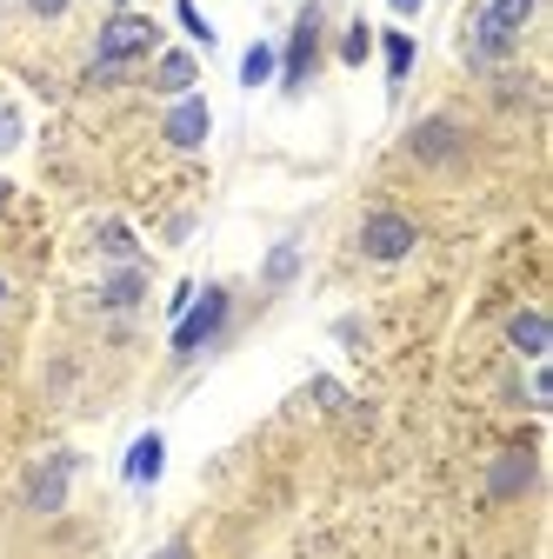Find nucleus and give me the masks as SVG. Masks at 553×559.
I'll use <instances>...</instances> for the list:
<instances>
[{"label": "nucleus", "mask_w": 553, "mask_h": 559, "mask_svg": "<svg viewBox=\"0 0 553 559\" xmlns=\"http://www.w3.org/2000/svg\"><path fill=\"white\" fill-rule=\"evenodd\" d=\"M94 47H101V53H94L101 67H114V74H127V67H133V60H148V53L161 47V27H154L148 14H133V8H114Z\"/></svg>", "instance_id": "1"}, {"label": "nucleus", "mask_w": 553, "mask_h": 559, "mask_svg": "<svg viewBox=\"0 0 553 559\" xmlns=\"http://www.w3.org/2000/svg\"><path fill=\"white\" fill-rule=\"evenodd\" d=\"M227 313H234V294H227V287H200V294L187 300V313L174 320V354H180V360L200 354V346L227 326Z\"/></svg>", "instance_id": "2"}, {"label": "nucleus", "mask_w": 553, "mask_h": 559, "mask_svg": "<svg viewBox=\"0 0 553 559\" xmlns=\"http://www.w3.org/2000/svg\"><path fill=\"white\" fill-rule=\"evenodd\" d=\"M314 67H320V0H307L301 8V21H294V34H287V47H281V87L287 94H301L307 81H314Z\"/></svg>", "instance_id": "3"}, {"label": "nucleus", "mask_w": 553, "mask_h": 559, "mask_svg": "<svg viewBox=\"0 0 553 559\" xmlns=\"http://www.w3.org/2000/svg\"><path fill=\"white\" fill-rule=\"evenodd\" d=\"M413 240H421V234H413V221H407V214H393V206H374L367 227H361V253H367L374 266L407 260V253H413Z\"/></svg>", "instance_id": "4"}, {"label": "nucleus", "mask_w": 553, "mask_h": 559, "mask_svg": "<svg viewBox=\"0 0 553 559\" xmlns=\"http://www.w3.org/2000/svg\"><path fill=\"white\" fill-rule=\"evenodd\" d=\"M74 473H81L74 453H47V460L34 466V479H27V513H60L67 479H74Z\"/></svg>", "instance_id": "5"}, {"label": "nucleus", "mask_w": 553, "mask_h": 559, "mask_svg": "<svg viewBox=\"0 0 553 559\" xmlns=\"http://www.w3.org/2000/svg\"><path fill=\"white\" fill-rule=\"evenodd\" d=\"M460 120H447V114H434V120H421V127H413L407 133V154L413 160H427V167H440V160H454L460 154Z\"/></svg>", "instance_id": "6"}, {"label": "nucleus", "mask_w": 553, "mask_h": 559, "mask_svg": "<svg viewBox=\"0 0 553 559\" xmlns=\"http://www.w3.org/2000/svg\"><path fill=\"white\" fill-rule=\"evenodd\" d=\"M167 147H180V154H193V147H207V100L200 94H180L174 107H167Z\"/></svg>", "instance_id": "7"}, {"label": "nucleus", "mask_w": 553, "mask_h": 559, "mask_svg": "<svg viewBox=\"0 0 553 559\" xmlns=\"http://www.w3.org/2000/svg\"><path fill=\"white\" fill-rule=\"evenodd\" d=\"M514 53V34L501 27V21H487V14H473V27H467V60L473 67H501Z\"/></svg>", "instance_id": "8"}, {"label": "nucleus", "mask_w": 553, "mask_h": 559, "mask_svg": "<svg viewBox=\"0 0 553 559\" xmlns=\"http://www.w3.org/2000/svg\"><path fill=\"white\" fill-rule=\"evenodd\" d=\"M161 466H167V440H161V433H141V440L127 447V460H120L127 486H154V479H161Z\"/></svg>", "instance_id": "9"}, {"label": "nucleus", "mask_w": 553, "mask_h": 559, "mask_svg": "<svg viewBox=\"0 0 553 559\" xmlns=\"http://www.w3.org/2000/svg\"><path fill=\"white\" fill-rule=\"evenodd\" d=\"M193 74H200V60H193L187 47H167V53H161V67H154V87L180 100V94H193Z\"/></svg>", "instance_id": "10"}, {"label": "nucleus", "mask_w": 553, "mask_h": 559, "mask_svg": "<svg viewBox=\"0 0 553 559\" xmlns=\"http://www.w3.org/2000/svg\"><path fill=\"white\" fill-rule=\"evenodd\" d=\"M507 340H514V354L540 360L546 346H553V326H546V313H514V320H507Z\"/></svg>", "instance_id": "11"}, {"label": "nucleus", "mask_w": 553, "mask_h": 559, "mask_svg": "<svg viewBox=\"0 0 553 559\" xmlns=\"http://www.w3.org/2000/svg\"><path fill=\"white\" fill-rule=\"evenodd\" d=\"M141 294H148V280H141V266H120V273H107V287H101V307L127 313V307H141Z\"/></svg>", "instance_id": "12"}, {"label": "nucleus", "mask_w": 553, "mask_h": 559, "mask_svg": "<svg viewBox=\"0 0 553 559\" xmlns=\"http://www.w3.org/2000/svg\"><path fill=\"white\" fill-rule=\"evenodd\" d=\"M527 486H533V453H507V460H494L487 493H527Z\"/></svg>", "instance_id": "13"}, {"label": "nucleus", "mask_w": 553, "mask_h": 559, "mask_svg": "<svg viewBox=\"0 0 553 559\" xmlns=\"http://www.w3.org/2000/svg\"><path fill=\"white\" fill-rule=\"evenodd\" d=\"M380 60H387V87H407V74H413V34H380Z\"/></svg>", "instance_id": "14"}, {"label": "nucleus", "mask_w": 553, "mask_h": 559, "mask_svg": "<svg viewBox=\"0 0 553 559\" xmlns=\"http://www.w3.org/2000/svg\"><path fill=\"white\" fill-rule=\"evenodd\" d=\"M273 67H281V47H273V40H254V47L240 53V87H267Z\"/></svg>", "instance_id": "15"}, {"label": "nucleus", "mask_w": 553, "mask_h": 559, "mask_svg": "<svg viewBox=\"0 0 553 559\" xmlns=\"http://www.w3.org/2000/svg\"><path fill=\"white\" fill-rule=\"evenodd\" d=\"M533 8H540V0H487V8H480V14H487V21H501L507 34H520V27L533 21Z\"/></svg>", "instance_id": "16"}, {"label": "nucleus", "mask_w": 553, "mask_h": 559, "mask_svg": "<svg viewBox=\"0 0 553 559\" xmlns=\"http://www.w3.org/2000/svg\"><path fill=\"white\" fill-rule=\"evenodd\" d=\"M94 240H101V253H107V260H120V266H127V260H141V247H133V234H127L120 221H101V234H94Z\"/></svg>", "instance_id": "17"}, {"label": "nucleus", "mask_w": 553, "mask_h": 559, "mask_svg": "<svg viewBox=\"0 0 553 559\" xmlns=\"http://www.w3.org/2000/svg\"><path fill=\"white\" fill-rule=\"evenodd\" d=\"M367 53H374V27H367V21H354V27H348V40H340V60L361 67Z\"/></svg>", "instance_id": "18"}, {"label": "nucleus", "mask_w": 553, "mask_h": 559, "mask_svg": "<svg viewBox=\"0 0 553 559\" xmlns=\"http://www.w3.org/2000/svg\"><path fill=\"white\" fill-rule=\"evenodd\" d=\"M174 14H180V27L193 34V47H214V27H207V14L193 8V0H174Z\"/></svg>", "instance_id": "19"}, {"label": "nucleus", "mask_w": 553, "mask_h": 559, "mask_svg": "<svg viewBox=\"0 0 553 559\" xmlns=\"http://www.w3.org/2000/svg\"><path fill=\"white\" fill-rule=\"evenodd\" d=\"M294 266H301V253H294V247H273V253H267V287L294 280Z\"/></svg>", "instance_id": "20"}, {"label": "nucleus", "mask_w": 553, "mask_h": 559, "mask_svg": "<svg viewBox=\"0 0 553 559\" xmlns=\"http://www.w3.org/2000/svg\"><path fill=\"white\" fill-rule=\"evenodd\" d=\"M14 147H21V107L0 100V154H14Z\"/></svg>", "instance_id": "21"}, {"label": "nucleus", "mask_w": 553, "mask_h": 559, "mask_svg": "<svg viewBox=\"0 0 553 559\" xmlns=\"http://www.w3.org/2000/svg\"><path fill=\"white\" fill-rule=\"evenodd\" d=\"M67 8H74V0H27V14H40V21H60Z\"/></svg>", "instance_id": "22"}, {"label": "nucleus", "mask_w": 553, "mask_h": 559, "mask_svg": "<svg viewBox=\"0 0 553 559\" xmlns=\"http://www.w3.org/2000/svg\"><path fill=\"white\" fill-rule=\"evenodd\" d=\"M314 400H320V406H348V393H340L333 380H314Z\"/></svg>", "instance_id": "23"}, {"label": "nucleus", "mask_w": 553, "mask_h": 559, "mask_svg": "<svg viewBox=\"0 0 553 559\" xmlns=\"http://www.w3.org/2000/svg\"><path fill=\"white\" fill-rule=\"evenodd\" d=\"M154 559H193V546H180V539H174V546H161Z\"/></svg>", "instance_id": "24"}, {"label": "nucleus", "mask_w": 553, "mask_h": 559, "mask_svg": "<svg viewBox=\"0 0 553 559\" xmlns=\"http://www.w3.org/2000/svg\"><path fill=\"white\" fill-rule=\"evenodd\" d=\"M387 8H393V14H413V8H421V0H387Z\"/></svg>", "instance_id": "25"}, {"label": "nucleus", "mask_w": 553, "mask_h": 559, "mask_svg": "<svg viewBox=\"0 0 553 559\" xmlns=\"http://www.w3.org/2000/svg\"><path fill=\"white\" fill-rule=\"evenodd\" d=\"M8 200H14V187H8V180H0V214H8Z\"/></svg>", "instance_id": "26"}, {"label": "nucleus", "mask_w": 553, "mask_h": 559, "mask_svg": "<svg viewBox=\"0 0 553 559\" xmlns=\"http://www.w3.org/2000/svg\"><path fill=\"white\" fill-rule=\"evenodd\" d=\"M0 307H8V273H0Z\"/></svg>", "instance_id": "27"}, {"label": "nucleus", "mask_w": 553, "mask_h": 559, "mask_svg": "<svg viewBox=\"0 0 553 559\" xmlns=\"http://www.w3.org/2000/svg\"><path fill=\"white\" fill-rule=\"evenodd\" d=\"M114 8H127V0H114Z\"/></svg>", "instance_id": "28"}]
</instances>
